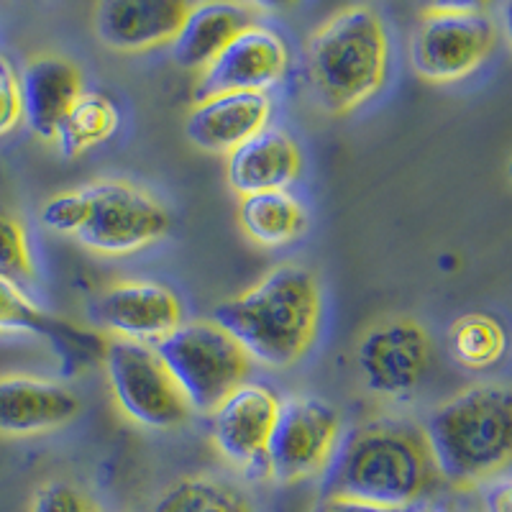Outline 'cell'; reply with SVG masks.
Wrapping results in <instances>:
<instances>
[{"label":"cell","mask_w":512,"mask_h":512,"mask_svg":"<svg viewBox=\"0 0 512 512\" xmlns=\"http://www.w3.org/2000/svg\"><path fill=\"white\" fill-rule=\"evenodd\" d=\"M436 482L438 469L423 428L402 418H372L341 436L323 474V495L408 512L425 502Z\"/></svg>","instance_id":"cell-1"},{"label":"cell","mask_w":512,"mask_h":512,"mask_svg":"<svg viewBox=\"0 0 512 512\" xmlns=\"http://www.w3.org/2000/svg\"><path fill=\"white\" fill-rule=\"evenodd\" d=\"M323 315L320 282L303 264H277L241 295L223 300L213 320L246 349L254 364L290 369L315 344Z\"/></svg>","instance_id":"cell-2"},{"label":"cell","mask_w":512,"mask_h":512,"mask_svg":"<svg viewBox=\"0 0 512 512\" xmlns=\"http://www.w3.org/2000/svg\"><path fill=\"white\" fill-rule=\"evenodd\" d=\"M423 433L438 479L456 489L484 487L512 466V387L469 384L428 415Z\"/></svg>","instance_id":"cell-3"},{"label":"cell","mask_w":512,"mask_h":512,"mask_svg":"<svg viewBox=\"0 0 512 512\" xmlns=\"http://www.w3.org/2000/svg\"><path fill=\"white\" fill-rule=\"evenodd\" d=\"M305 72L331 116L369 103L390 75V31L377 8L356 3L328 16L305 44Z\"/></svg>","instance_id":"cell-4"},{"label":"cell","mask_w":512,"mask_h":512,"mask_svg":"<svg viewBox=\"0 0 512 512\" xmlns=\"http://www.w3.org/2000/svg\"><path fill=\"white\" fill-rule=\"evenodd\" d=\"M154 351L177 379L192 413H213L233 390L249 382L254 369L244 346L213 318L185 320Z\"/></svg>","instance_id":"cell-5"},{"label":"cell","mask_w":512,"mask_h":512,"mask_svg":"<svg viewBox=\"0 0 512 512\" xmlns=\"http://www.w3.org/2000/svg\"><path fill=\"white\" fill-rule=\"evenodd\" d=\"M497 44V26L479 3H436L420 11L410 64L420 80L451 85L477 72Z\"/></svg>","instance_id":"cell-6"},{"label":"cell","mask_w":512,"mask_h":512,"mask_svg":"<svg viewBox=\"0 0 512 512\" xmlns=\"http://www.w3.org/2000/svg\"><path fill=\"white\" fill-rule=\"evenodd\" d=\"M103 367L113 400L131 423L149 431H175L190 420V402L154 346L111 338Z\"/></svg>","instance_id":"cell-7"},{"label":"cell","mask_w":512,"mask_h":512,"mask_svg":"<svg viewBox=\"0 0 512 512\" xmlns=\"http://www.w3.org/2000/svg\"><path fill=\"white\" fill-rule=\"evenodd\" d=\"M354 361L369 395L384 402H408L433 367L431 333L420 320L390 315L361 333Z\"/></svg>","instance_id":"cell-8"},{"label":"cell","mask_w":512,"mask_h":512,"mask_svg":"<svg viewBox=\"0 0 512 512\" xmlns=\"http://www.w3.org/2000/svg\"><path fill=\"white\" fill-rule=\"evenodd\" d=\"M90 218L77 241L103 256H126L157 244L172 228L169 210L152 192L131 180H95L85 187Z\"/></svg>","instance_id":"cell-9"},{"label":"cell","mask_w":512,"mask_h":512,"mask_svg":"<svg viewBox=\"0 0 512 512\" xmlns=\"http://www.w3.org/2000/svg\"><path fill=\"white\" fill-rule=\"evenodd\" d=\"M341 413L320 397L282 400L280 418L269 441V479L297 484L323 477L344 436Z\"/></svg>","instance_id":"cell-10"},{"label":"cell","mask_w":512,"mask_h":512,"mask_svg":"<svg viewBox=\"0 0 512 512\" xmlns=\"http://www.w3.org/2000/svg\"><path fill=\"white\" fill-rule=\"evenodd\" d=\"M282 400L267 384L246 382L213 410V446L246 479H269V441Z\"/></svg>","instance_id":"cell-11"},{"label":"cell","mask_w":512,"mask_h":512,"mask_svg":"<svg viewBox=\"0 0 512 512\" xmlns=\"http://www.w3.org/2000/svg\"><path fill=\"white\" fill-rule=\"evenodd\" d=\"M90 318L95 328L113 333L118 341L157 346L185 323V310L169 287L149 280H126L95 297Z\"/></svg>","instance_id":"cell-12"},{"label":"cell","mask_w":512,"mask_h":512,"mask_svg":"<svg viewBox=\"0 0 512 512\" xmlns=\"http://www.w3.org/2000/svg\"><path fill=\"white\" fill-rule=\"evenodd\" d=\"M290 52L280 31L254 24L198 75L195 100L218 93H267L285 80Z\"/></svg>","instance_id":"cell-13"},{"label":"cell","mask_w":512,"mask_h":512,"mask_svg":"<svg viewBox=\"0 0 512 512\" xmlns=\"http://www.w3.org/2000/svg\"><path fill=\"white\" fill-rule=\"evenodd\" d=\"M187 13L185 0H105L95 6L93 26L108 49L136 54L172 47Z\"/></svg>","instance_id":"cell-14"},{"label":"cell","mask_w":512,"mask_h":512,"mask_svg":"<svg viewBox=\"0 0 512 512\" xmlns=\"http://www.w3.org/2000/svg\"><path fill=\"white\" fill-rule=\"evenodd\" d=\"M267 93H218L195 100L187 113L185 134L208 154H231L262 134L272 121Z\"/></svg>","instance_id":"cell-15"},{"label":"cell","mask_w":512,"mask_h":512,"mask_svg":"<svg viewBox=\"0 0 512 512\" xmlns=\"http://www.w3.org/2000/svg\"><path fill=\"white\" fill-rule=\"evenodd\" d=\"M80 413V397L64 384L24 374L0 377V436H39L57 431Z\"/></svg>","instance_id":"cell-16"},{"label":"cell","mask_w":512,"mask_h":512,"mask_svg":"<svg viewBox=\"0 0 512 512\" xmlns=\"http://www.w3.org/2000/svg\"><path fill=\"white\" fill-rule=\"evenodd\" d=\"M0 333H29L47 338L57 349L67 372H80L93 361H103L105 341L98 331H85L67 320L44 313L26 292L0 277Z\"/></svg>","instance_id":"cell-17"},{"label":"cell","mask_w":512,"mask_h":512,"mask_svg":"<svg viewBox=\"0 0 512 512\" xmlns=\"http://www.w3.org/2000/svg\"><path fill=\"white\" fill-rule=\"evenodd\" d=\"M303 175V152L285 128L267 126L226 159V180L239 198L287 190Z\"/></svg>","instance_id":"cell-18"},{"label":"cell","mask_w":512,"mask_h":512,"mask_svg":"<svg viewBox=\"0 0 512 512\" xmlns=\"http://www.w3.org/2000/svg\"><path fill=\"white\" fill-rule=\"evenodd\" d=\"M18 80H21L26 126L39 139L54 141L72 105L85 93L80 67L67 57L41 54L26 64Z\"/></svg>","instance_id":"cell-19"},{"label":"cell","mask_w":512,"mask_h":512,"mask_svg":"<svg viewBox=\"0 0 512 512\" xmlns=\"http://www.w3.org/2000/svg\"><path fill=\"white\" fill-rule=\"evenodd\" d=\"M259 24L249 3H198L190 6L180 34L172 41V59L187 72H203L241 31Z\"/></svg>","instance_id":"cell-20"},{"label":"cell","mask_w":512,"mask_h":512,"mask_svg":"<svg viewBox=\"0 0 512 512\" xmlns=\"http://www.w3.org/2000/svg\"><path fill=\"white\" fill-rule=\"evenodd\" d=\"M241 231L264 249H280L308 231V213L290 190H274L239 200Z\"/></svg>","instance_id":"cell-21"},{"label":"cell","mask_w":512,"mask_h":512,"mask_svg":"<svg viewBox=\"0 0 512 512\" xmlns=\"http://www.w3.org/2000/svg\"><path fill=\"white\" fill-rule=\"evenodd\" d=\"M152 512H256V505L249 492L231 479L192 474L169 484Z\"/></svg>","instance_id":"cell-22"},{"label":"cell","mask_w":512,"mask_h":512,"mask_svg":"<svg viewBox=\"0 0 512 512\" xmlns=\"http://www.w3.org/2000/svg\"><path fill=\"white\" fill-rule=\"evenodd\" d=\"M121 126V113L105 93H82L80 100L72 105V111L59 126L57 149L62 157L72 159L90 152L93 146L105 144Z\"/></svg>","instance_id":"cell-23"},{"label":"cell","mask_w":512,"mask_h":512,"mask_svg":"<svg viewBox=\"0 0 512 512\" xmlns=\"http://www.w3.org/2000/svg\"><path fill=\"white\" fill-rule=\"evenodd\" d=\"M448 354L451 359L464 369L482 372V369L495 367L497 361L507 354V338L505 326L495 315L474 310L461 318H456L448 328Z\"/></svg>","instance_id":"cell-24"},{"label":"cell","mask_w":512,"mask_h":512,"mask_svg":"<svg viewBox=\"0 0 512 512\" xmlns=\"http://www.w3.org/2000/svg\"><path fill=\"white\" fill-rule=\"evenodd\" d=\"M0 277L13 285L34 277V256L24 223L6 210H0Z\"/></svg>","instance_id":"cell-25"},{"label":"cell","mask_w":512,"mask_h":512,"mask_svg":"<svg viewBox=\"0 0 512 512\" xmlns=\"http://www.w3.org/2000/svg\"><path fill=\"white\" fill-rule=\"evenodd\" d=\"M90 218V198L85 190L59 192L41 205V223L57 233L75 236L85 228Z\"/></svg>","instance_id":"cell-26"},{"label":"cell","mask_w":512,"mask_h":512,"mask_svg":"<svg viewBox=\"0 0 512 512\" xmlns=\"http://www.w3.org/2000/svg\"><path fill=\"white\" fill-rule=\"evenodd\" d=\"M31 512H103L98 502L72 482H47L36 489Z\"/></svg>","instance_id":"cell-27"},{"label":"cell","mask_w":512,"mask_h":512,"mask_svg":"<svg viewBox=\"0 0 512 512\" xmlns=\"http://www.w3.org/2000/svg\"><path fill=\"white\" fill-rule=\"evenodd\" d=\"M24 121V100H21V80L8 59L0 57V139L16 131Z\"/></svg>","instance_id":"cell-28"},{"label":"cell","mask_w":512,"mask_h":512,"mask_svg":"<svg viewBox=\"0 0 512 512\" xmlns=\"http://www.w3.org/2000/svg\"><path fill=\"white\" fill-rule=\"evenodd\" d=\"M484 512H512V474L492 479L482 487Z\"/></svg>","instance_id":"cell-29"},{"label":"cell","mask_w":512,"mask_h":512,"mask_svg":"<svg viewBox=\"0 0 512 512\" xmlns=\"http://www.w3.org/2000/svg\"><path fill=\"white\" fill-rule=\"evenodd\" d=\"M310 512H400V510H387V507L369 505V502L354 500V497L344 495H320L313 502Z\"/></svg>","instance_id":"cell-30"},{"label":"cell","mask_w":512,"mask_h":512,"mask_svg":"<svg viewBox=\"0 0 512 512\" xmlns=\"http://www.w3.org/2000/svg\"><path fill=\"white\" fill-rule=\"evenodd\" d=\"M502 26H505L507 44H510V49H512V0L502 6Z\"/></svg>","instance_id":"cell-31"},{"label":"cell","mask_w":512,"mask_h":512,"mask_svg":"<svg viewBox=\"0 0 512 512\" xmlns=\"http://www.w3.org/2000/svg\"><path fill=\"white\" fill-rule=\"evenodd\" d=\"M408 512H454V510H448V507H443V505H436V502H420V505L410 507Z\"/></svg>","instance_id":"cell-32"},{"label":"cell","mask_w":512,"mask_h":512,"mask_svg":"<svg viewBox=\"0 0 512 512\" xmlns=\"http://www.w3.org/2000/svg\"><path fill=\"white\" fill-rule=\"evenodd\" d=\"M507 175H510V180H512V159H510V167H507Z\"/></svg>","instance_id":"cell-33"}]
</instances>
